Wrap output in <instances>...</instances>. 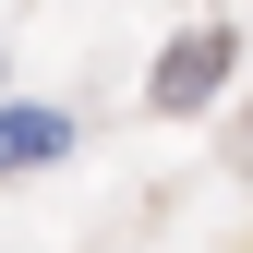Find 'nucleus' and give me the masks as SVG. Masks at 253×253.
<instances>
[{
  "instance_id": "obj_2",
  "label": "nucleus",
  "mask_w": 253,
  "mask_h": 253,
  "mask_svg": "<svg viewBox=\"0 0 253 253\" xmlns=\"http://www.w3.org/2000/svg\"><path fill=\"white\" fill-rule=\"evenodd\" d=\"M60 145H73L60 109H0V169H37V157H60Z\"/></svg>"
},
{
  "instance_id": "obj_1",
  "label": "nucleus",
  "mask_w": 253,
  "mask_h": 253,
  "mask_svg": "<svg viewBox=\"0 0 253 253\" xmlns=\"http://www.w3.org/2000/svg\"><path fill=\"white\" fill-rule=\"evenodd\" d=\"M217 84H229V37H217V24H205V37H181L169 60H157V109H205Z\"/></svg>"
}]
</instances>
